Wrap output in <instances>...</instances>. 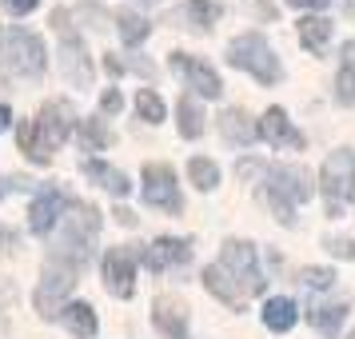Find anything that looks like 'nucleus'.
<instances>
[{"label":"nucleus","instance_id":"20","mask_svg":"<svg viewBox=\"0 0 355 339\" xmlns=\"http://www.w3.org/2000/svg\"><path fill=\"white\" fill-rule=\"evenodd\" d=\"M307 320L320 336H339V327L347 320V304H315L307 311Z\"/></svg>","mask_w":355,"mask_h":339},{"label":"nucleus","instance_id":"19","mask_svg":"<svg viewBox=\"0 0 355 339\" xmlns=\"http://www.w3.org/2000/svg\"><path fill=\"white\" fill-rule=\"evenodd\" d=\"M84 176L88 180H96L104 192H112V195H128V176L124 172H116L112 164H104V160H84Z\"/></svg>","mask_w":355,"mask_h":339},{"label":"nucleus","instance_id":"15","mask_svg":"<svg viewBox=\"0 0 355 339\" xmlns=\"http://www.w3.org/2000/svg\"><path fill=\"white\" fill-rule=\"evenodd\" d=\"M188 256H192V243L176 240V236H160L156 243H148V247H144V263L152 268V272L180 268V263H188Z\"/></svg>","mask_w":355,"mask_h":339},{"label":"nucleus","instance_id":"22","mask_svg":"<svg viewBox=\"0 0 355 339\" xmlns=\"http://www.w3.org/2000/svg\"><path fill=\"white\" fill-rule=\"evenodd\" d=\"M60 315H64V327L76 339H92L96 336V311H92L88 304H68Z\"/></svg>","mask_w":355,"mask_h":339},{"label":"nucleus","instance_id":"41","mask_svg":"<svg viewBox=\"0 0 355 339\" xmlns=\"http://www.w3.org/2000/svg\"><path fill=\"white\" fill-rule=\"evenodd\" d=\"M352 339H355V336H352Z\"/></svg>","mask_w":355,"mask_h":339},{"label":"nucleus","instance_id":"26","mask_svg":"<svg viewBox=\"0 0 355 339\" xmlns=\"http://www.w3.org/2000/svg\"><path fill=\"white\" fill-rule=\"evenodd\" d=\"M188 176H192V184L200 192H211L220 184V168L211 160H204V156H196V160H188Z\"/></svg>","mask_w":355,"mask_h":339},{"label":"nucleus","instance_id":"9","mask_svg":"<svg viewBox=\"0 0 355 339\" xmlns=\"http://www.w3.org/2000/svg\"><path fill=\"white\" fill-rule=\"evenodd\" d=\"M60 76H64L72 88H88V84H92V60H88L84 40L72 33V24L60 28Z\"/></svg>","mask_w":355,"mask_h":339},{"label":"nucleus","instance_id":"12","mask_svg":"<svg viewBox=\"0 0 355 339\" xmlns=\"http://www.w3.org/2000/svg\"><path fill=\"white\" fill-rule=\"evenodd\" d=\"M172 68H176V72H180V76H184L188 84H192V88L200 92V96L216 100L220 92H224V84H220V76H216V72H211V68L204 64V60H196V56H188V52H172Z\"/></svg>","mask_w":355,"mask_h":339},{"label":"nucleus","instance_id":"2","mask_svg":"<svg viewBox=\"0 0 355 339\" xmlns=\"http://www.w3.org/2000/svg\"><path fill=\"white\" fill-rule=\"evenodd\" d=\"M44 40L28 28H4L0 33V72L20 76V80H40L44 76Z\"/></svg>","mask_w":355,"mask_h":339},{"label":"nucleus","instance_id":"37","mask_svg":"<svg viewBox=\"0 0 355 339\" xmlns=\"http://www.w3.org/2000/svg\"><path fill=\"white\" fill-rule=\"evenodd\" d=\"M291 8H327L331 0H288Z\"/></svg>","mask_w":355,"mask_h":339},{"label":"nucleus","instance_id":"23","mask_svg":"<svg viewBox=\"0 0 355 339\" xmlns=\"http://www.w3.org/2000/svg\"><path fill=\"white\" fill-rule=\"evenodd\" d=\"M327 40H331V20H323V17L300 20V44H304L307 52H323Z\"/></svg>","mask_w":355,"mask_h":339},{"label":"nucleus","instance_id":"18","mask_svg":"<svg viewBox=\"0 0 355 339\" xmlns=\"http://www.w3.org/2000/svg\"><path fill=\"white\" fill-rule=\"evenodd\" d=\"M220 136H224L227 144H252L256 140V120L243 112V108H227L224 116H220Z\"/></svg>","mask_w":355,"mask_h":339},{"label":"nucleus","instance_id":"7","mask_svg":"<svg viewBox=\"0 0 355 339\" xmlns=\"http://www.w3.org/2000/svg\"><path fill=\"white\" fill-rule=\"evenodd\" d=\"M220 268H224L236 284H240L243 295H259L263 291V272H259V263H256V247L248 240H227L224 243V256H220Z\"/></svg>","mask_w":355,"mask_h":339},{"label":"nucleus","instance_id":"10","mask_svg":"<svg viewBox=\"0 0 355 339\" xmlns=\"http://www.w3.org/2000/svg\"><path fill=\"white\" fill-rule=\"evenodd\" d=\"M144 200L152 204V208L172 211V216L184 208L180 188H176V172H172L168 164H148L144 168Z\"/></svg>","mask_w":355,"mask_h":339},{"label":"nucleus","instance_id":"5","mask_svg":"<svg viewBox=\"0 0 355 339\" xmlns=\"http://www.w3.org/2000/svg\"><path fill=\"white\" fill-rule=\"evenodd\" d=\"M227 64L252 72L259 84H275L279 76H284V68H279V60H275V52L268 49V40H263L259 33L236 36V40L227 44Z\"/></svg>","mask_w":355,"mask_h":339},{"label":"nucleus","instance_id":"27","mask_svg":"<svg viewBox=\"0 0 355 339\" xmlns=\"http://www.w3.org/2000/svg\"><path fill=\"white\" fill-rule=\"evenodd\" d=\"M200 132H204V112L196 108V100H192V96H184V100H180V136L196 140Z\"/></svg>","mask_w":355,"mask_h":339},{"label":"nucleus","instance_id":"14","mask_svg":"<svg viewBox=\"0 0 355 339\" xmlns=\"http://www.w3.org/2000/svg\"><path fill=\"white\" fill-rule=\"evenodd\" d=\"M64 208H68L64 192H60V188H44V192L33 200V208H28V227H33L36 236H49L52 224L64 216Z\"/></svg>","mask_w":355,"mask_h":339},{"label":"nucleus","instance_id":"33","mask_svg":"<svg viewBox=\"0 0 355 339\" xmlns=\"http://www.w3.org/2000/svg\"><path fill=\"white\" fill-rule=\"evenodd\" d=\"M0 4H4V8H8L12 17H24V12H33L40 0H0Z\"/></svg>","mask_w":355,"mask_h":339},{"label":"nucleus","instance_id":"3","mask_svg":"<svg viewBox=\"0 0 355 339\" xmlns=\"http://www.w3.org/2000/svg\"><path fill=\"white\" fill-rule=\"evenodd\" d=\"M263 200L272 204L275 220L291 224L295 220V204L311 200V176L304 168H263Z\"/></svg>","mask_w":355,"mask_h":339},{"label":"nucleus","instance_id":"11","mask_svg":"<svg viewBox=\"0 0 355 339\" xmlns=\"http://www.w3.org/2000/svg\"><path fill=\"white\" fill-rule=\"evenodd\" d=\"M104 279H108V291L120 299H128L136 291V259H132L128 247H112L104 256Z\"/></svg>","mask_w":355,"mask_h":339},{"label":"nucleus","instance_id":"40","mask_svg":"<svg viewBox=\"0 0 355 339\" xmlns=\"http://www.w3.org/2000/svg\"><path fill=\"white\" fill-rule=\"evenodd\" d=\"M104 68H108V72H112V76H120V72H124V64H120V60H116V56H108V60H104Z\"/></svg>","mask_w":355,"mask_h":339},{"label":"nucleus","instance_id":"32","mask_svg":"<svg viewBox=\"0 0 355 339\" xmlns=\"http://www.w3.org/2000/svg\"><path fill=\"white\" fill-rule=\"evenodd\" d=\"M327 252L343 259H355V240H327Z\"/></svg>","mask_w":355,"mask_h":339},{"label":"nucleus","instance_id":"39","mask_svg":"<svg viewBox=\"0 0 355 339\" xmlns=\"http://www.w3.org/2000/svg\"><path fill=\"white\" fill-rule=\"evenodd\" d=\"M8 124H12V108H8V104H0V132L8 128Z\"/></svg>","mask_w":355,"mask_h":339},{"label":"nucleus","instance_id":"16","mask_svg":"<svg viewBox=\"0 0 355 339\" xmlns=\"http://www.w3.org/2000/svg\"><path fill=\"white\" fill-rule=\"evenodd\" d=\"M152 320H156V327H160L168 339L188 336V311H184V304L172 299V295H160V299L152 304Z\"/></svg>","mask_w":355,"mask_h":339},{"label":"nucleus","instance_id":"35","mask_svg":"<svg viewBox=\"0 0 355 339\" xmlns=\"http://www.w3.org/2000/svg\"><path fill=\"white\" fill-rule=\"evenodd\" d=\"M252 4H256V12L263 20H275V4H272V0H252Z\"/></svg>","mask_w":355,"mask_h":339},{"label":"nucleus","instance_id":"28","mask_svg":"<svg viewBox=\"0 0 355 339\" xmlns=\"http://www.w3.org/2000/svg\"><path fill=\"white\" fill-rule=\"evenodd\" d=\"M80 144L88 148V152H92V148H108V144H112V132L104 128V120L92 116V120H84V124H80Z\"/></svg>","mask_w":355,"mask_h":339},{"label":"nucleus","instance_id":"38","mask_svg":"<svg viewBox=\"0 0 355 339\" xmlns=\"http://www.w3.org/2000/svg\"><path fill=\"white\" fill-rule=\"evenodd\" d=\"M112 216H116V220H120V224H128V227H132V224H136V216H132V211H128V208H116V211H112Z\"/></svg>","mask_w":355,"mask_h":339},{"label":"nucleus","instance_id":"25","mask_svg":"<svg viewBox=\"0 0 355 339\" xmlns=\"http://www.w3.org/2000/svg\"><path fill=\"white\" fill-rule=\"evenodd\" d=\"M184 12H188V20H192L200 33H208L211 24H216V17H220V4L216 0H188Z\"/></svg>","mask_w":355,"mask_h":339},{"label":"nucleus","instance_id":"13","mask_svg":"<svg viewBox=\"0 0 355 339\" xmlns=\"http://www.w3.org/2000/svg\"><path fill=\"white\" fill-rule=\"evenodd\" d=\"M256 136H263V140L275 144V148H291V152H300V148H304V136L291 128V120H288L284 108H268L263 120L256 124Z\"/></svg>","mask_w":355,"mask_h":339},{"label":"nucleus","instance_id":"29","mask_svg":"<svg viewBox=\"0 0 355 339\" xmlns=\"http://www.w3.org/2000/svg\"><path fill=\"white\" fill-rule=\"evenodd\" d=\"M136 112L144 116L148 124H160L164 120V100L156 96L152 88H140V92H136Z\"/></svg>","mask_w":355,"mask_h":339},{"label":"nucleus","instance_id":"36","mask_svg":"<svg viewBox=\"0 0 355 339\" xmlns=\"http://www.w3.org/2000/svg\"><path fill=\"white\" fill-rule=\"evenodd\" d=\"M12 188H24V180H20V176H8V180H0V200H4V195L12 192Z\"/></svg>","mask_w":355,"mask_h":339},{"label":"nucleus","instance_id":"21","mask_svg":"<svg viewBox=\"0 0 355 339\" xmlns=\"http://www.w3.org/2000/svg\"><path fill=\"white\" fill-rule=\"evenodd\" d=\"M295 320H300V311H295V304L284 299V295H275V299L263 304V323H268V331H291Z\"/></svg>","mask_w":355,"mask_h":339},{"label":"nucleus","instance_id":"8","mask_svg":"<svg viewBox=\"0 0 355 339\" xmlns=\"http://www.w3.org/2000/svg\"><path fill=\"white\" fill-rule=\"evenodd\" d=\"M100 232V211L88 208V204H68V216H64V247L68 256H72V263L80 268V259L88 256V243L96 240Z\"/></svg>","mask_w":355,"mask_h":339},{"label":"nucleus","instance_id":"34","mask_svg":"<svg viewBox=\"0 0 355 339\" xmlns=\"http://www.w3.org/2000/svg\"><path fill=\"white\" fill-rule=\"evenodd\" d=\"M120 104H124L120 92H104V100H100V108H104V112H120Z\"/></svg>","mask_w":355,"mask_h":339},{"label":"nucleus","instance_id":"17","mask_svg":"<svg viewBox=\"0 0 355 339\" xmlns=\"http://www.w3.org/2000/svg\"><path fill=\"white\" fill-rule=\"evenodd\" d=\"M204 288H208L211 295L220 299V304L236 307V311H240V307H243V299H248V295L240 291V284H236V279H232V275H227L224 268H220V263H211V268H204Z\"/></svg>","mask_w":355,"mask_h":339},{"label":"nucleus","instance_id":"4","mask_svg":"<svg viewBox=\"0 0 355 339\" xmlns=\"http://www.w3.org/2000/svg\"><path fill=\"white\" fill-rule=\"evenodd\" d=\"M72 288H76V263L64 256H52L44 263V272H40V284H36V295H33L36 311L44 320H56L64 311V299L72 295Z\"/></svg>","mask_w":355,"mask_h":339},{"label":"nucleus","instance_id":"30","mask_svg":"<svg viewBox=\"0 0 355 339\" xmlns=\"http://www.w3.org/2000/svg\"><path fill=\"white\" fill-rule=\"evenodd\" d=\"M336 100L339 104H355V64H347V60H343L336 76Z\"/></svg>","mask_w":355,"mask_h":339},{"label":"nucleus","instance_id":"24","mask_svg":"<svg viewBox=\"0 0 355 339\" xmlns=\"http://www.w3.org/2000/svg\"><path fill=\"white\" fill-rule=\"evenodd\" d=\"M116 24H120V40H124L128 49H136V44H144V40H148V33H152V24H148V20L140 17V12H128V8H124V12L116 17Z\"/></svg>","mask_w":355,"mask_h":339},{"label":"nucleus","instance_id":"31","mask_svg":"<svg viewBox=\"0 0 355 339\" xmlns=\"http://www.w3.org/2000/svg\"><path fill=\"white\" fill-rule=\"evenodd\" d=\"M300 279H304L307 288H331L336 284V272H327V268H304Z\"/></svg>","mask_w":355,"mask_h":339},{"label":"nucleus","instance_id":"6","mask_svg":"<svg viewBox=\"0 0 355 339\" xmlns=\"http://www.w3.org/2000/svg\"><path fill=\"white\" fill-rule=\"evenodd\" d=\"M323 195H327V216H339L347 200H355V152L352 148H339L323 160L320 172Z\"/></svg>","mask_w":355,"mask_h":339},{"label":"nucleus","instance_id":"1","mask_svg":"<svg viewBox=\"0 0 355 339\" xmlns=\"http://www.w3.org/2000/svg\"><path fill=\"white\" fill-rule=\"evenodd\" d=\"M72 124H76L72 104H64V100H49L36 120H24V124L17 128V144H20V152H24L28 160L49 164L52 152L72 136Z\"/></svg>","mask_w":355,"mask_h":339}]
</instances>
